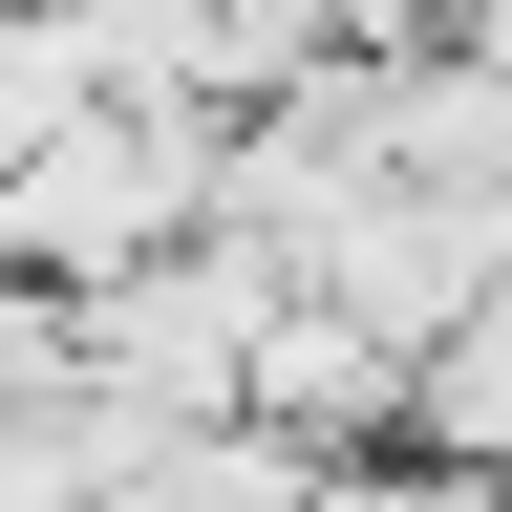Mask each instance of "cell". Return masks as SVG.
I'll return each instance as SVG.
<instances>
[{
    "mask_svg": "<svg viewBox=\"0 0 512 512\" xmlns=\"http://www.w3.org/2000/svg\"><path fill=\"white\" fill-rule=\"evenodd\" d=\"M320 491V448L299 427H256V406H107V448H86V491L64 512H299Z\"/></svg>",
    "mask_w": 512,
    "mask_h": 512,
    "instance_id": "cell-1",
    "label": "cell"
},
{
    "mask_svg": "<svg viewBox=\"0 0 512 512\" xmlns=\"http://www.w3.org/2000/svg\"><path fill=\"white\" fill-rule=\"evenodd\" d=\"M235 406L299 427V448H384V427H406V342H363L342 299L278 278V320H256V363H235Z\"/></svg>",
    "mask_w": 512,
    "mask_h": 512,
    "instance_id": "cell-2",
    "label": "cell"
},
{
    "mask_svg": "<svg viewBox=\"0 0 512 512\" xmlns=\"http://www.w3.org/2000/svg\"><path fill=\"white\" fill-rule=\"evenodd\" d=\"M406 448H448V470L512 491V278L448 320V342H406Z\"/></svg>",
    "mask_w": 512,
    "mask_h": 512,
    "instance_id": "cell-3",
    "label": "cell"
},
{
    "mask_svg": "<svg viewBox=\"0 0 512 512\" xmlns=\"http://www.w3.org/2000/svg\"><path fill=\"white\" fill-rule=\"evenodd\" d=\"M0 406H86V278L0 256Z\"/></svg>",
    "mask_w": 512,
    "mask_h": 512,
    "instance_id": "cell-4",
    "label": "cell"
}]
</instances>
